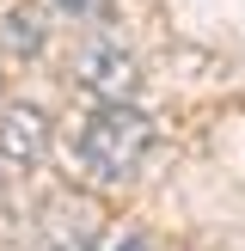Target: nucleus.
Returning <instances> with one entry per match:
<instances>
[{"instance_id": "39448f33", "label": "nucleus", "mask_w": 245, "mask_h": 251, "mask_svg": "<svg viewBox=\"0 0 245 251\" xmlns=\"http://www.w3.org/2000/svg\"><path fill=\"white\" fill-rule=\"evenodd\" d=\"M92 251H159L153 239H147V233H135V227H110L104 239H98Z\"/></svg>"}, {"instance_id": "423d86ee", "label": "nucleus", "mask_w": 245, "mask_h": 251, "mask_svg": "<svg viewBox=\"0 0 245 251\" xmlns=\"http://www.w3.org/2000/svg\"><path fill=\"white\" fill-rule=\"evenodd\" d=\"M55 6H68V12H92L98 0H55Z\"/></svg>"}, {"instance_id": "20e7f679", "label": "nucleus", "mask_w": 245, "mask_h": 251, "mask_svg": "<svg viewBox=\"0 0 245 251\" xmlns=\"http://www.w3.org/2000/svg\"><path fill=\"white\" fill-rule=\"evenodd\" d=\"M6 43L19 49V55H37V49H43V12L37 6H12L6 12Z\"/></svg>"}, {"instance_id": "7ed1b4c3", "label": "nucleus", "mask_w": 245, "mask_h": 251, "mask_svg": "<svg viewBox=\"0 0 245 251\" xmlns=\"http://www.w3.org/2000/svg\"><path fill=\"white\" fill-rule=\"evenodd\" d=\"M49 147H55V129L37 104H6L0 110V159L6 166H43Z\"/></svg>"}, {"instance_id": "f03ea898", "label": "nucleus", "mask_w": 245, "mask_h": 251, "mask_svg": "<svg viewBox=\"0 0 245 251\" xmlns=\"http://www.w3.org/2000/svg\"><path fill=\"white\" fill-rule=\"evenodd\" d=\"M74 80H80L92 98H104V104H122L141 74H135V55L117 43V37H86V43L74 49Z\"/></svg>"}, {"instance_id": "f257e3e1", "label": "nucleus", "mask_w": 245, "mask_h": 251, "mask_svg": "<svg viewBox=\"0 0 245 251\" xmlns=\"http://www.w3.org/2000/svg\"><path fill=\"white\" fill-rule=\"evenodd\" d=\"M147 147H153V123L141 117V110L122 98V104H98L92 117H86L80 129V159L92 178H135L147 159Z\"/></svg>"}]
</instances>
